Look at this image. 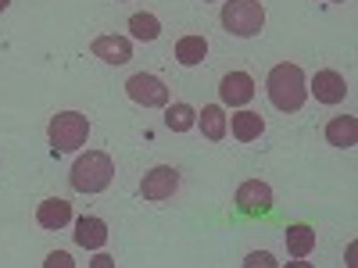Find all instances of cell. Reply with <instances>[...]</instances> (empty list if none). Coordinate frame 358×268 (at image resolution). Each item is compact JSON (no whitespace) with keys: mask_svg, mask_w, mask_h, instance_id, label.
<instances>
[{"mask_svg":"<svg viewBox=\"0 0 358 268\" xmlns=\"http://www.w3.org/2000/svg\"><path fill=\"white\" fill-rule=\"evenodd\" d=\"M47 133H50L54 151H79V147L86 143V136H90V122L79 111H62V114L50 118Z\"/></svg>","mask_w":358,"mask_h":268,"instance_id":"obj_4","label":"cell"},{"mask_svg":"<svg viewBox=\"0 0 358 268\" xmlns=\"http://www.w3.org/2000/svg\"><path fill=\"white\" fill-rule=\"evenodd\" d=\"M36 222L40 229H65L72 222V204L62 200V197H50L36 207Z\"/></svg>","mask_w":358,"mask_h":268,"instance_id":"obj_10","label":"cell"},{"mask_svg":"<svg viewBox=\"0 0 358 268\" xmlns=\"http://www.w3.org/2000/svg\"><path fill=\"white\" fill-rule=\"evenodd\" d=\"M229 133L241 140V143H251L265 133V118L255 114V111H241V114H233V122H229Z\"/></svg>","mask_w":358,"mask_h":268,"instance_id":"obj_13","label":"cell"},{"mask_svg":"<svg viewBox=\"0 0 358 268\" xmlns=\"http://www.w3.org/2000/svg\"><path fill=\"white\" fill-rule=\"evenodd\" d=\"M8 4H11V0H0V11H4V8H8Z\"/></svg>","mask_w":358,"mask_h":268,"instance_id":"obj_22","label":"cell"},{"mask_svg":"<svg viewBox=\"0 0 358 268\" xmlns=\"http://www.w3.org/2000/svg\"><path fill=\"white\" fill-rule=\"evenodd\" d=\"M236 211H244V215L273 211V190H268V183H258V179L244 183L241 190H236Z\"/></svg>","mask_w":358,"mask_h":268,"instance_id":"obj_7","label":"cell"},{"mask_svg":"<svg viewBox=\"0 0 358 268\" xmlns=\"http://www.w3.org/2000/svg\"><path fill=\"white\" fill-rule=\"evenodd\" d=\"M330 4H341V0H330Z\"/></svg>","mask_w":358,"mask_h":268,"instance_id":"obj_23","label":"cell"},{"mask_svg":"<svg viewBox=\"0 0 358 268\" xmlns=\"http://www.w3.org/2000/svg\"><path fill=\"white\" fill-rule=\"evenodd\" d=\"M287 251L290 258H308L315 251V229L308 225H290L287 229Z\"/></svg>","mask_w":358,"mask_h":268,"instance_id":"obj_16","label":"cell"},{"mask_svg":"<svg viewBox=\"0 0 358 268\" xmlns=\"http://www.w3.org/2000/svg\"><path fill=\"white\" fill-rule=\"evenodd\" d=\"M268 100H273V107L280 111H301L305 97H308V82H305V72L297 65H276L273 72H268Z\"/></svg>","mask_w":358,"mask_h":268,"instance_id":"obj_1","label":"cell"},{"mask_svg":"<svg viewBox=\"0 0 358 268\" xmlns=\"http://www.w3.org/2000/svg\"><path fill=\"white\" fill-rule=\"evenodd\" d=\"M204 54H208V40L204 36H183L176 43V61L179 65H201L204 61Z\"/></svg>","mask_w":358,"mask_h":268,"instance_id":"obj_17","label":"cell"},{"mask_svg":"<svg viewBox=\"0 0 358 268\" xmlns=\"http://www.w3.org/2000/svg\"><path fill=\"white\" fill-rule=\"evenodd\" d=\"M248 265H276V261L268 258L265 251H258V254H251V258H248Z\"/></svg>","mask_w":358,"mask_h":268,"instance_id":"obj_21","label":"cell"},{"mask_svg":"<svg viewBox=\"0 0 358 268\" xmlns=\"http://www.w3.org/2000/svg\"><path fill=\"white\" fill-rule=\"evenodd\" d=\"M126 94L143 107H165L169 104V86L158 75H147V72H140L126 82Z\"/></svg>","mask_w":358,"mask_h":268,"instance_id":"obj_5","label":"cell"},{"mask_svg":"<svg viewBox=\"0 0 358 268\" xmlns=\"http://www.w3.org/2000/svg\"><path fill=\"white\" fill-rule=\"evenodd\" d=\"M129 29H133L136 40H147V43L162 36V22H158L155 15H147V11H143V15H133V18H129Z\"/></svg>","mask_w":358,"mask_h":268,"instance_id":"obj_19","label":"cell"},{"mask_svg":"<svg viewBox=\"0 0 358 268\" xmlns=\"http://www.w3.org/2000/svg\"><path fill=\"white\" fill-rule=\"evenodd\" d=\"M165 126H169L172 133H190V129L197 126V111H194L190 104H172V107L165 111Z\"/></svg>","mask_w":358,"mask_h":268,"instance_id":"obj_18","label":"cell"},{"mask_svg":"<svg viewBox=\"0 0 358 268\" xmlns=\"http://www.w3.org/2000/svg\"><path fill=\"white\" fill-rule=\"evenodd\" d=\"M111 179H115V165L104 151H86L72 165V186L79 193H101L111 186Z\"/></svg>","mask_w":358,"mask_h":268,"instance_id":"obj_2","label":"cell"},{"mask_svg":"<svg viewBox=\"0 0 358 268\" xmlns=\"http://www.w3.org/2000/svg\"><path fill=\"white\" fill-rule=\"evenodd\" d=\"M94 54L101 57V61H108V65H126L133 57V47H129L126 36H97L94 40Z\"/></svg>","mask_w":358,"mask_h":268,"instance_id":"obj_12","label":"cell"},{"mask_svg":"<svg viewBox=\"0 0 358 268\" xmlns=\"http://www.w3.org/2000/svg\"><path fill=\"white\" fill-rule=\"evenodd\" d=\"M326 140L334 147H355L358 143V118L355 114H341L326 126Z\"/></svg>","mask_w":358,"mask_h":268,"instance_id":"obj_14","label":"cell"},{"mask_svg":"<svg viewBox=\"0 0 358 268\" xmlns=\"http://www.w3.org/2000/svg\"><path fill=\"white\" fill-rule=\"evenodd\" d=\"M312 94H315L319 104H341V100L348 97V82H344L341 72H330V68H326V72H315Z\"/></svg>","mask_w":358,"mask_h":268,"instance_id":"obj_9","label":"cell"},{"mask_svg":"<svg viewBox=\"0 0 358 268\" xmlns=\"http://www.w3.org/2000/svg\"><path fill=\"white\" fill-rule=\"evenodd\" d=\"M76 244L79 247H86V251H101L104 244H108V225H104V218H94V215H83L79 222H76Z\"/></svg>","mask_w":358,"mask_h":268,"instance_id":"obj_11","label":"cell"},{"mask_svg":"<svg viewBox=\"0 0 358 268\" xmlns=\"http://www.w3.org/2000/svg\"><path fill=\"white\" fill-rule=\"evenodd\" d=\"M222 25L226 33L233 36H258L262 25H265V8L258 4V0H226L222 8Z\"/></svg>","mask_w":358,"mask_h":268,"instance_id":"obj_3","label":"cell"},{"mask_svg":"<svg viewBox=\"0 0 358 268\" xmlns=\"http://www.w3.org/2000/svg\"><path fill=\"white\" fill-rule=\"evenodd\" d=\"M201 133L208 136V140H222L226 133H229V122H226V114H222V107L219 104H208V107H201Z\"/></svg>","mask_w":358,"mask_h":268,"instance_id":"obj_15","label":"cell"},{"mask_svg":"<svg viewBox=\"0 0 358 268\" xmlns=\"http://www.w3.org/2000/svg\"><path fill=\"white\" fill-rule=\"evenodd\" d=\"M219 97H222V104H229V107H244V104L255 97V79H251L248 72H229V75L219 82Z\"/></svg>","mask_w":358,"mask_h":268,"instance_id":"obj_8","label":"cell"},{"mask_svg":"<svg viewBox=\"0 0 358 268\" xmlns=\"http://www.w3.org/2000/svg\"><path fill=\"white\" fill-rule=\"evenodd\" d=\"M43 265H47V268H72L76 261H72V258H69L65 251H54V254H50V258H47Z\"/></svg>","mask_w":358,"mask_h":268,"instance_id":"obj_20","label":"cell"},{"mask_svg":"<svg viewBox=\"0 0 358 268\" xmlns=\"http://www.w3.org/2000/svg\"><path fill=\"white\" fill-rule=\"evenodd\" d=\"M179 190V172L172 165H158L143 175V183H140V193L143 200H169L172 193Z\"/></svg>","mask_w":358,"mask_h":268,"instance_id":"obj_6","label":"cell"}]
</instances>
